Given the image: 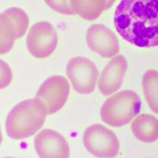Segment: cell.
<instances>
[{"mask_svg":"<svg viewBox=\"0 0 158 158\" xmlns=\"http://www.w3.org/2000/svg\"><path fill=\"white\" fill-rule=\"evenodd\" d=\"M115 28L122 38L140 48L158 46V0H122Z\"/></svg>","mask_w":158,"mask_h":158,"instance_id":"1","label":"cell"},{"mask_svg":"<svg viewBox=\"0 0 158 158\" xmlns=\"http://www.w3.org/2000/svg\"><path fill=\"white\" fill-rule=\"evenodd\" d=\"M46 115L43 106L36 99L23 101L9 113L6 122V133L15 139L31 136L43 126Z\"/></svg>","mask_w":158,"mask_h":158,"instance_id":"2","label":"cell"},{"mask_svg":"<svg viewBox=\"0 0 158 158\" xmlns=\"http://www.w3.org/2000/svg\"><path fill=\"white\" fill-rule=\"evenodd\" d=\"M141 100L131 90H123L109 97L100 109V115L109 126L119 127L128 123L139 113Z\"/></svg>","mask_w":158,"mask_h":158,"instance_id":"3","label":"cell"},{"mask_svg":"<svg viewBox=\"0 0 158 158\" xmlns=\"http://www.w3.org/2000/svg\"><path fill=\"white\" fill-rule=\"evenodd\" d=\"M29 19L20 8L12 7L0 14V54L7 53L16 40L27 32Z\"/></svg>","mask_w":158,"mask_h":158,"instance_id":"4","label":"cell"},{"mask_svg":"<svg viewBox=\"0 0 158 158\" xmlns=\"http://www.w3.org/2000/svg\"><path fill=\"white\" fill-rule=\"evenodd\" d=\"M83 142L86 149L97 157H115L119 151V141L115 133L100 124L86 128Z\"/></svg>","mask_w":158,"mask_h":158,"instance_id":"5","label":"cell"},{"mask_svg":"<svg viewBox=\"0 0 158 158\" xmlns=\"http://www.w3.org/2000/svg\"><path fill=\"white\" fill-rule=\"evenodd\" d=\"M70 92V85L62 76L48 78L38 89L35 99L43 106L46 115L59 110L65 104Z\"/></svg>","mask_w":158,"mask_h":158,"instance_id":"6","label":"cell"},{"mask_svg":"<svg viewBox=\"0 0 158 158\" xmlns=\"http://www.w3.org/2000/svg\"><path fill=\"white\" fill-rule=\"evenodd\" d=\"M66 72L73 88L80 94H89L94 89L99 72L89 59L75 57L67 65Z\"/></svg>","mask_w":158,"mask_h":158,"instance_id":"7","label":"cell"},{"mask_svg":"<svg viewBox=\"0 0 158 158\" xmlns=\"http://www.w3.org/2000/svg\"><path fill=\"white\" fill-rule=\"evenodd\" d=\"M58 42L57 32L48 22H39L30 29L27 37V46L30 53L39 59L51 55Z\"/></svg>","mask_w":158,"mask_h":158,"instance_id":"8","label":"cell"},{"mask_svg":"<svg viewBox=\"0 0 158 158\" xmlns=\"http://www.w3.org/2000/svg\"><path fill=\"white\" fill-rule=\"evenodd\" d=\"M86 39L88 47L103 57H112L119 52L117 36L104 25L94 24L90 26L87 30Z\"/></svg>","mask_w":158,"mask_h":158,"instance_id":"9","label":"cell"},{"mask_svg":"<svg viewBox=\"0 0 158 158\" xmlns=\"http://www.w3.org/2000/svg\"><path fill=\"white\" fill-rule=\"evenodd\" d=\"M36 151L41 158H67L69 146L65 138L58 132L50 130H41L35 138Z\"/></svg>","mask_w":158,"mask_h":158,"instance_id":"10","label":"cell"},{"mask_svg":"<svg viewBox=\"0 0 158 158\" xmlns=\"http://www.w3.org/2000/svg\"><path fill=\"white\" fill-rule=\"evenodd\" d=\"M127 67V62L122 55H118L109 62L98 81V89L103 95H110L120 88Z\"/></svg>","mask_w":158,"mask_h":158,"instance_id":"11","label":"cell"},{"mask_svg":"<svg viewBox=\"0 0 158 158\" xmlns=\"http://www.w3.org/2000/svg\"><path fill=\"white\" fill-rule=\"evenodd\" d=\"M131 131L139 140L152 143L158 139V120L149 114H141L131 123Z\"/></svg>","mask_w":158,"mask_h":158,"instance_id":"12","label":"cell"},{"mask_svg":"<svg viewBox=\"0 0 158 158\" xmlns=\"http://www.w3.org/2000/svg\"><path fill=\"white\" fill-rule=\"evenodd\" d=\"M70 4L75 14L88 20L96 19L106 8V0H70Z\"/></svg>","mask_w":158,"mask_h":158,"instance_id":"13","label":"cell"},{"mask_svg":"<svg viewBox=\"0 0 158 158\" xmlns=\"http://www.w3.org/2000/svg\"><path fill=\"white\" fill-rule=\"evenodd\" d=\"M142 86L149 107L158 114V71L147 70L143 76Z\"/></svg>","mask_w":158,"mask_h":158,"instance_id":"14","label":"cell"},{"mask_svg":"<svg viewBox=\"0 0 158 158\" xmlns=\"http://www.w3.org/2000/svg\"><path fill=\"white\" fill-rule=\"evenodd\" d=\"M45 3L52 10L64 15H74L70 0H44Z\"/></svg>","mask_w":158,"mask_h":158,"instance_id":"15","label":"cell"},{"mask_svg":"<svg viewBox=\"0 0 158 158\" xmlns=\"http://www.w3.org/2000/svg\"><path fill=\"white\" fill-rule=\"evenodd\" d=\"M12 79V70L9 65L0 59V89L7 87Z\"/></svg>","mask_w":158,"mask_h":158,"instance_id":"16","label":"cell"},{"mask_svg":"<svg viewBox=\"0 0 158 158\" xmlns=\"http://www.w3.org/2000/svg\"><path fill=\"white\" fill-rule=\"evenodd\" d=\"M115 0H106V8L105 10L109 9L114 4Z\"/></svg>","mask_w":158,"mask_h":158,"instance_id":"17","label":"cell"},{"mask_svg":"<svg viewBox=\"0 0 158 158\" xmlns=\"http://www.w3.org/2000/svg\"><path fill=\"white\" fill-rule=\"evenodd\" d=\"M2 141V135L1 133V126H0V144H1Z\"/></svg>","mask_w":158,"mask_h":158,"instance_id":"18","label":"cell"}]
</instances>
